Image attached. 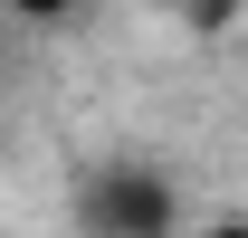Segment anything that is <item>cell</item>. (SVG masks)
I'll use <instances>...</instances> for the list:
<instances>
[{"mask_svg": "<svg viewBox=\"0 0 248 238\" xmlns=\"http://www.w3.org/2000/svg\"><path fill=\"white\" fill-rule=\"evenodd\" d=\"M0 19H19V29H58V19H77V0H0Z\"/></svg>", "mask_w": 248, "mask_h": 238, "instance_id": "cell-2", "label": "cell"}, {"mask_svg": "<svg viewBox=\"0 0 248 238\" xmlns=\"http://www.w3.org/2000/svg\"><path fill=\"white\" fill-rule=\"evenodd\" d=\"M77 229L86 238H172V181L153 162H105L77 191Z\"/></svg>", "mask_w": 248, "mask_h": 238, "instance_id": "cell-1", "label": "cell"}]
</instances>
